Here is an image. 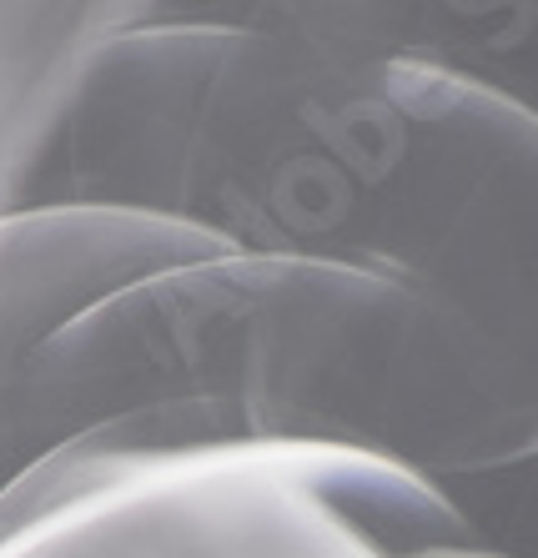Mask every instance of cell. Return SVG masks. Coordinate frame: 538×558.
Masks as SVG:
<instances>
[{
  "label": "cell",
  "mask_w": 538,
  "mask_h": 558,
  "mask_svg": "<svg viewBox=\"0 0 538 558\" xmlns=\"http://www.w3.org/2000/svg\"><path fill=\"white\" fill-rule=\"evenodd\" d=\"M71 438L117 453L338 448L443 488L534 458L538 363L393 277L227 252L126 287L40 352L0 488Z\"/></svg>",
  "instance_id": "7a4b0ae2"
},
{
  "label": "cell",
  "mask_w": 538,
  "mask_h": 558,
  "mask_svg": "<svg viewBox=\"0 0 538 558\" xmlns=\"http://www.w3.org/2000/svg\"><path fill=\"white\" fill-rule=\"evenodd\" d=\"M136 11L142 0H0V217L30 207L81 71Z\"/></svg>",
  "instance_id": "5b68a950"
},
{
  "label": "cell",
  "mask_w": 538,
  "mask_h": 558,
  "mask_svg": "<svg viewBox=\"0 0 538 558\" xmlns=\"http://www.w3.org/2000/svg\"><path fill=\"white\" fill-rule=\"evenodd\" d=\"M438 558H509V554L493 548V544H484V548H463V554H438Z\"/></svg>",
  "instance_id": "8992f818"
},
{
  "label": "cell",
  "mask_w": 538,
  "mask_h": 558,
  "mask_svg": "<svg viewBox=\"0 0 538 558\" xmlns=\"http://www.w3.org/2000/svg\"><path fill=\"white\" fill-rule=\"evenodd\" d=\"M211 257L227 247L142 211L36 207L0 217V448L21 377L66 327L146 277Z\"/></svg>",
  "instance_id": "277c9868"
},
{
  "label": "cell",
  "mask_w": 538,
  "mask_h": 558,
  "mask_svg": "<svg viewBox=\"0 0 538 558\" xmlns=\"http://www.w3.org/2000/svg\"><path fill=\"white\" fill-rule=\"evenodd\" d=\"M292 15L142 0L81 71L26 211H142L236 257L393 277L538 363L534 106L388 26Z\"/></svg>",
  "instance_id": "6da1fadb"
},
{
  "label": "cell",
  "mask_w": 538,
  "mask_h": 558,
  "mask_svg": "<svg viewBox=\"0 0 538 558\" xmlns=\"http://www.w3.org/2000/svg\"><path fill=\"white\" fill-rule=\"evenodd\" d=\"M484 544L448 488L338 448L117 453L71 438L0 488V558H438Z\"/></svg>",
  "instance_id": "3957f363"
}]
</instances>
